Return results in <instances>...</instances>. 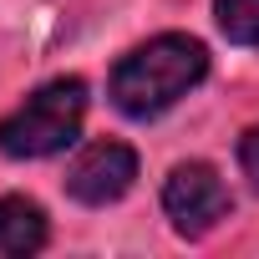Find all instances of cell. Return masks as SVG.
Listing matches in <instances>:
<instances>
[{
    "label": "cell",
    "instance_id": "cell-5",
    "mask_svg": "<svg viewBox=\"0 0 259 259\" xmlns=\"http://www.w3.org/2000/svg\"><path fill=\"white\" fill-rule=\"evenodd\" d=\"M46 244V213L36 198H0V259H21Z\"/></svg>",
    "mask_w": 259,
    "mask_h": 259
},
{
    "label": "cell",
    "instance_id": "cell-7",
    "mask_svg": "<svg viewBox=\"0 0 259 259\" xmlns=\"http://www.w3.org/2000/svg\"><path fill=\"white\" fill-rule=\"evenodd\" d=\"M239 163H244L249 183L259 188V127H249V133H244V143H239Z\"/></svg>",
    "mask_w": 259,
    "mask_h": 259
},
{
    "label": "cell",
    "instance_id": "cell-4",
    "mask_svg": "<svg viewBox=\"0 0 259 259\" xmlns=\"http://www.w3.org/2000/svg\"><path fill=\"white\" fill-rule=\"evenodd\" d=\"M133 178H138V153L127 143H92L66 168V193L76 203L102 208V203H117L127 188H133Z\"/></svg>",
    "mask_w": 259,
    "mask_h": 259
},
{
    "label": "cell",
    "instance_id": "cell-3",
    "mask_svg": "<svg viewBox=\"0 0 259 259\" xmlns=\"http://www.w3.org/2000/svg\"><path fill=\"white\" fill-rule=\"evenodd\" d=\"M163 208L183 239H198L229 213V188L208 163H178L163 183Z\"/></svg>",
    "mask_w": 259,
    "mask_h": 259
},
{
    "label": "cell",
    "instance_id": "cell-6",
    "mask_svg": "<svg viewBox=\"0 0 259 259\" xmlns=\"http://www.w3.org/2000/svg\"><path fill=\"white\" fill-rule=\"evenodd\" d=\"M213 16L234 46H259V0H213Z\"/></svg>",
    "mask_w": 259,
    "mask_h": 259
},
{
    "label": "cell",
    "instance_id": "cell-2",
    "mask_svg": "<svg viewBox=\"0 0 259 259\" xmlns=\"http://www.w3.org/2000/svg\"><path fill=\"white\" fill-rule=\"evenodd\" d=\"M81 117H87V81L56 76L0 122V153L6 158H51L76 143Z\"/></svg>",
    "mask_w": 259,
    "mask_h": 259
},
{
    "label": "cell",
    "instance_id": "cell-1",
    "mask_svg": "<svg viewBox=\"0 0 259 259\" xmlns=\"http://www.w3.org/2000/svg\"><path fill=\"white\" fill-rule=\"evenodd\" d=\"M208 76V51L193 36H153L148 46H138L133 56H122L112 71V107L122 117H158L168 112L178 97H188V87H198Z\"/></svg>",
    "mask_w": 259,
    "mask_h": 259
}]
</instances>
